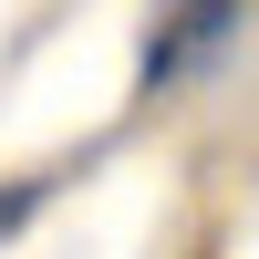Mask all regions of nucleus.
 <instances>
[{"label": "nucleus", "instance_id": "nucleus-1", "mask_svg": "<svg viewBox=\"0 0 259 259\" xmlns=\"http://www.w3.org/2000/svg\"><path fill=\"white\" fill-rule=\"evenodd\" d=\"M239 21H249V0H166V11H156V41H145V94L207 73V62L239 41Z\"/></svg>", "mask_w": 259, "mask_h": 259}, {"label": "nucleus", "instance_id": "nucleus-2", "mask_svg": "<svg viewBox=\"0 0 259 259\" xmlns=\"http://www.w3.org/2000/svg\"><path fill=\"white\" fill-rule=\"evenodd\" d=\"M41 187H52V177H21V187H0V239H11V228L41 207Z\"/></svg>", "mask_w": 259, "mask_h": 259}]
</instances>
